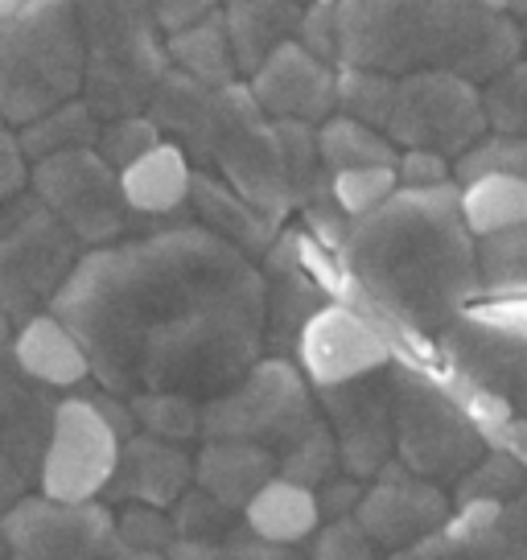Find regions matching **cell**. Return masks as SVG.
I'll return each instance as SVG.
<instances>
[{
  "mask_svg": "<svg viewBox=\"0 0 527 560\" xmlns=\"http://www.w3.org/2000/svg\"><path fill=\"white\" fill-rule=\"evenodd\" d=\"M95 384L211 400L264 354V277L202 223H169L83 252L46 305Z\"/></svg>",
  "mask_w": 527,
  "mask_h": 560,
  "instance_id": "cell-1",
  "label": "cell"
},
{
  "mask_svg": "<svg viewBox=\"0 0 527 560\" xmlns=\"http://www.w3.org/2000/svg\"><path fill=\"white\" fill-rule=\"evenodd\" d=\"M338 260L359 293L408 334H437L478 301L475 235L454 182L396 186L379 207L351 214Z\"/></svg>",
  "mask_w": 527,
  "mask_h": 560,
  "instance_id": "cell-2",
  "label": "cell"
},
{
  "mask_svg": "<svg viewBox=\"0 0 527 560\" xmlns=\"http://www.w3.org/2000/svg\"><path fill=\"white\" fill-rule=\"evenodd\" d=\"M338 67L417 74L445 70L487 83L511 67L519 25L487 0H335Z\"/></svg>",
  "mask_w": 527,
  "mask_h": 560,
  "instance_id": "cell-3",
  "label": "cell"
},
{
  "mask_svg": "<svg viewBox=\"0 0 527 560\" xmlns=\"http://www.w3.org/2000/svg\"><path fill=\"white\" fill-rule=\"evenodd\" d=\"M144 116L157 124L161 137L174 140L194 170L219 174L272 223L289 219L293 198L284 182L281 149L272 137V120L256 107L244 83L214 91L169 67L149 95Z\"/></svg>",
  "mask_w": 527,
  "mask_h": 560,
  "instance_id": "cell-4",
  "label": "cell"
},
{
  "mask_svg": "<svg viewBox=\"0 0 527 560\" xmlns=\"http://www.w3.org/2000/svg\"><path fill=\"white\" fill-rule=\"evenodd\" d=\"M83 91L74 0H25L0 18V120L21 128Z\"/></svg>",
  "mask_w": 527,
  "mask_h": 560,
  "instance_id": "cell-5",
  "label": "cell"
},
{
  "mask_svg": "<svg viewBox=\"0 0 527 560\" xmlns=\"http://www.w3.org/2000/svg\"><path fill=\"white\" fill-rule=\"evenodd\" d=\"M83 34V91L95 120L144 112L161 74L169 70L165 37L149 0H74Z\"/></svg>",
  "mask_w": 527,
  "mask_h": 560,
  "instance_id": "cell-6",
  "label": "cell"
},
{
  "mask_svg": "<svg viewBox=\"0 0 527 560\" xmlns=\"http://www.w3.org/2000/svg\"><path fill=\"white\" fill-rule=\"evenodd\" d=\"M391 441L396 462L429 482H457L487 454V441L441 384L437 368L405 354H391Z\"/></svg>",
  "mask_w": 527,
  "mask_h": 560,
  "instance_id": "cell-7",
  "label": "cell"
},
{
  "mask_svg": "<svg viewBox=\"0 0 527 560\" xmlns=\"http://www.w3.org/2000/svg\"><path fill=\"white\" fill-rule=\"evenodd\" d=\"M314 420L317 408L309 400V387L301 380V371L284 354H272V359L260 354L235 384L223 387L211 400H202L198 438L251 441V445L272 450V457H277Z\"/></svg>",
  "mask_w": 527,
  "mask_h": 560,
  "instance_id": "cell-8",
  "label": "cell"
},
{
  "mask_svg": "<svg viewBox=\"0 0 527 560\" xmlns=\"http://www.w3.org/2000/svg\"><path fill=\"white\" fill-rule=\"evenodd\" d=\"M79 256L83 244L37 194H13L0 207V314L17 326L42 314Z\"/></svg>",
  "mask_w": 527,
  "mask_h": 560,
  "instance_id": "cell-9",
  "label": "cell"
},
{
  "mask_svg": "<svg viewBox=\"0 0 527 560\" xmlns=\"http://www.w3.org/2000/svg\"><path fill=\"white\" fill-rule=\"evenodd\" d=\"M0 532L9 560H165V552H141L124 544L107 503H58L46 494H25L0 511Z\"/></svg>",
  "mask_w": 527,
  "mask_h": 560,
  "instance_id": "cell-10",
  "label": "cell"
},
{
  "mask_svg": "<svg viewBox=\"0 0 527 560\" xmlns=\"http://www.w3.org/2000/svg\"><path fill=\"white\" fill-rule=\"evenodd\" d=\"M30 186L83 247L141 235L137 228L144 219L124 202L120 170H112L95 149H62L34 161Z\"/></svg>",
  "mask_w": 527,
  "mask_h": 560,
  "instance_id": "cell-11",
  "label": "cell"
},
{
  "mask_svg": "<svg viewBox=\"0 0 527 560\" xmlns=\"http://www.w3.org/2000/svg\"><path fill=\"white\" fill-rule=\"evenodd\" d=\"M379 132L396 149H429L441 158H461L487 132L478 83L445 70L396 74Z\"/></svg>",
  "mask_w": 527,
  "mask_h": 560,
  "instance_id": "cell-12",
  "label": "cell"
},
{
  "mask_svg": "<svg viewBox=\"0 0 527 560\" xmlns=\"http://www.w3.org/2000/svg\"><path fill=\"white\" fill-rule=\"evenodd\" d=\"M116 454H120V433L112 429L95 396H67L54 404V424L37 487L46 499H58V503L95 499L104 494L112 478Z\"/></svg>",
  "mask_w": 527,
  "mask_h": 560,
  "instance_id": "cell-13",
  "label": "cell"
},
{
  "mask_svg": "<svg viewBox=\"0 0 527 560\" xmlns=\"http://www.w3.org/2000/svg\"><path fill=\"white\" fill-rule=\"evenodd\" d=\"M437 359L445 371L487 387L515 417L527 420V330L461 310L437 330Z\"/></svg>",
  "mask_w": 527,
  "mask_h": 560,
  "instance_id": "cell-14",
  "label": "cell"
},
{
  "mask_svg": "<svg viewBox=\"0 0 527 560\" xmlns=\"http://www.w3.org/2000/svg\"><path fill=\"white\" fill-rule=\"evenodd\" d=\"M54 404L58 400L50 392L13 363V354L0 359V511L34 494L50 441Z\"/></svg>",
  "mask_w": 527,
  "mask_h": 560,
  "instance_id": "cell-15",
  "label": "cell"
},
{
  "mask_svg": "<svg viewBox=\"0 0 527 560\" xmlns=\"http://www.w3.org/2000/svg\"><path fill=\"white\" fill-rule=\"evenodd\" d=\"M321 412L330 420V433L338 445V466L351 478H371L396 457L391 441V363L367 371L347 384L317 387Z\"/></svg>",
  "mask_w": 527,
  "mask_h": 560,
  "instance_id": "cell-16",
  "label": "cell"
},
{
  "mask_svg": "<svg viewBox=\"0 0 527 560\" xmlns=\"http://www.w3.org/2000/svg\"><path fill=\"white\" fill-rule=\"evenodd\" d=\"M454 515V503L441 494L437 482L412 474L405 462H387L371 474V487L354 503V520L379 552H400L433 536Z\"/></svg>",
  "mask_w": 527,
  "mask_h": 560,
  "instance_id": "cell-17",
  "label": "cell"
},
{
  "mask_svg": "<svg viewBox=\"0 0 527 560\" xmlns=\"http://www.w3.org/2000/svg\"><path fill=\"white\" fill-rule=\"evenodd\" d=\"M293 354H297V368L305 371L309 384L330 387L387 368L391 363V338L363 310H354L347 301H326L301 326Z\"/></svg>",
  "mask_w": 527,
  "mask_h": 560,
  "instance_id": "cell-18",
  "label": "cell"
},
{
  "mask_svg": "<svg viewBox=\"0 0 527 560\" xmlns=\"http://www.w3.org/2000/svg\"><path fill=\"white\" fill-rule=\"evenodd\" d=\"M247 91L268 120H301L317 128L338 112L335 62H321L297 37L281 42L256 67V74H247Z\"/></svg>",
  "mask_w": 527,
  "mask_h": 560,
  "instance_id": "cell-19",
  "label": "cell"
},
{
  "mask_svg": "<svg viewBox=\"0 0 527 560\" xmlns=\"http://www.w3.org/2000/svg\"><path fill=\"white\" fill-rule=\"evenodd\" d=\"M264 347L277 354H293L301 326L326 305V289L317 284L297 256V231H277V240L264 247Z\"/></svg>",
  "mask_w": 527,
  "mask_h": 560,
  "instance_id": "cell-20",
  "label": "cell"
},
{
  "mask_svg": "<svg viewBox=\"0 0 527 560\" xmlns=\"http://www.w3.org/2000/svg\"><path fill=\"white\" fill-rule=\"evenodd\" d=\"M194 482V462L177 441L153 438V433H132L120 441V454L112 466L104 494L112 503H144V508H174L177 494Z\"/></svg>",
  "mask_w": 527,
  "mask_h": 560,
  "instance_id": "cell-21",
  "label": "cell"
},
{
  "mask_svg": "<svg viewBox=\"0 0 527 560\" xmlns=\"http://www.w3.org/2000/svg\"><path fill=\"white\" fill-rule=\"evenodd\" d=\"M186 207L194 210V223H202L214 231L219 240H227L231 247H239L244 256H264V247L277 240L281 223H272L268 214L247 202L244 194H235L219 174L211 170H194L190 165V194Z\"/></svg>",
  "mask_w": 527,
  "mask_h": 560,
  "instance_id": "cell-22",
  "label": "cell"
},
{
  "mask_svg": "<svg viewBox=\"0 0 527 560\" xmlns=\"http://www.w3.org/2000/svg\"><path fill=\"white\" fill-rule=\"evenodd\" d=\"M9 354H13V363L42 387H74L87 380V359H83V350H79L71 330H67L50 310H42V314L21 322L17 338H9Z\"/></svg>",
  "mask_w": 527,
  "mask_h": 560,
  "instance_id": "cell-23",
  "label": "cell"
},
{
  "mask_svg": "<svg viewBox=\"0 0 527 560\" xmlns=\"http://www.w3.org/2000/svg\"><path fill=\"white\" fill-rule=\"evenodd\" d=\"M277 474V457L251 441L207 438L202 454L194 457V487L214 494L219 503L244 511V503Z\"/></svg>",
  "mask_w": 527,
  "mask_h": 560,
  "instance_id": "cell-24",
  "label": "cell"
},
{
  "mask_svg": "<svg viewBox=\"0 0 527 560\" xmlns=\"http://www.w3.org/2000/svg\"><path fill=\"white\" fill-rule=\"evenodd\" d=\"M124 202L141 219H169L186 207L190 194V161L174 140H157L149 153L120 170Z\"/></svg>",
  "mask_w": 527,
  "mask_h": 560,
  "instance_id": "cell-25",
  "label": "cell"
},
{
  "mask_svg": "<svg viewBox=\"0 0 527 560\" xmlns=\"http://www.w3.org/2000/svg\"><path fill=\"white\" fill-rule=\"evenodd\" d=\"M391 560H527V544L494 532L478 503H461L433 536L391 552Z\"/></svg>",
  "mask_w": 527,
  "mask_h": 560,
  "instance_id": "cell-26",
  "label": "cell"
},
{
  "mask_svg": "<svg viewBox=\"0 0 527 560\" xmlns=\"http://www.w3.org/2000/svg\"><path fill=\"white\" fill-rule=\"evenodd\" d=\"M297 0H231L227 9H223V30H227L235 70L239 74H256V67L281 42L297 37Z\"/></svg>",
  "mask_w": 527,
  "mask_h": 560,
  "instance_id": "cell-27",
  "label": "cell"
},
{
  "mask_svg": "<svg viewBox=\"0 0 527 560\" xmlns=\"http://www.w3.org/2000/svg\"><path fill=\"white\" fill-rule=\"evenodd\" d=\"M244 524L251 536H260L268 544H301L314 536V527L321 524L317 511V494L309 487H301L293 478L272 474L251 499L244 503Z\"/></svg>",
  "mask_w": 527,
  "mask_h": 560,
  "instance_id": "cell-28",
  "label": "cell"
},
{
  "mask_svg": "<svg viewBox=\"0 0 527 560\" xmlns=\"http://www.w3.org/2000/svg\"><path fill=\"white\" fill-rule=\"evenodd\" d=\"M165 54H169V67L190 74L194 83H202V88L219 91L239 83V70H235V58H231V42L219 9L165 37Z\"/></svg>",
  "mask_w": 527,
  "mask_h": 560,
  "instance_id": "cell-29",
  "label": "cell"
},
{
  "mask_svg": "<svg viewBox=\"0 0 527 560\" xmlns=\"http://www.w3.org/2000/svg\"><path fill=\"white\" fill-rule=\"evenodd\" d=\"M461 219L475 240L527 223V182L507 174H482L461 182Z\"/></svg>",
  "mask_w": 527,
  "mask_h": 560,
  "instance_id": "cell-30",
  "label": "cell"
},
{
  "mask_svg": "<svg viewBox=\"0 0 527 560\" xmlns=\"http://www.w3.org/2000/svg\"><path fill=\"white\" fill-rule=\"evenodd\" d=\"M317 132V158L321 165L338 174V170H359V165H396V144L371 128V124L354 120L347 112H335L314 128Z\"/></svg>",
  "mask_w": 527,
  "mask_h": 560,
  "instance_id": "cell-31",
  "label": "cell"
},
{
  "mask_svg": "<svg viewBox=\"0 0 527 560\" xmlns=\"http://www.w3.org/2000/svg\"><path fill=\"white\" fill-rule=\"evenodd\" d=\"M272 137H277V149H281V165H284V182H289L293 210L330 198V170L317 158L314 124L272 120Z\"/></svg>",
  "mask_w": 527,
  "mask_h": 560,
  "instance_id": "cell-32",
  "label": "cell"
},
{
  "mask_svg": "<svg viewBox=\"0 0 527 560\" xmlns=\"http://www.w3.org/2000/svg\"><path fill=\"white\" fill-rule=\"evenodd\" d=\"M478 252V298H527V223L482 235Z\"/></svg>",
  "mask_w": 527,
  "mask_h": 560,
  "instance_id": "cell-33",
  "label": "cell"
},
{
  "mask_svg": "<svg viewBox=\"0 0 527 560\" xmlns=\"http://www.w3.org/2000/svg\"><path fill=\"white\" fill-rule=\"evenodd\" d=\"M95 137H99V120L83 100H67L54 112L17 128V144L25 161H42L50 153H62V149H91Z\"/></svg>",
  "mask_w": 527,
  "mask_h": 560,
  "instance_id": "cell-34",
  "label": "cell"
},
{
  "mask_svg": "<svg viewBox=\"0 0 527 560\" xmlns=\"http://www.w3.org/2000/svg\"><path fill=\"white\" fill-rule=\"evenodd\" d=\"M524 490H527V470L515 462V454H507V450H487L470 470L457 478L454 508L475 503V499H487V503H507V499L524 494Z\"/></svg>",
  "mask_w": 527,
  "mask_h": 560,
  "instance_id": "cell-35",
  "label": "cell"
},
{
  "mask_svg": "<svg viewBox=\"0 0 527 560\" xmlns=\"http://www.w3.org/2000/svg\"><path fill=\"white\" fill-rule=\"evenodd\" d=\"M335 470H338V445H335L330 424L321 417H317L289 450L277 454V474H281V478H293V482H301V487H309V490L321 487Z\"/></svg>",
  "mask_w": 527,
  "mask_h": 560,
  "instance_id": "cell-36",
  "label": "cell"
},
{
  "mask_svg": "<svg viewBox=\"0 0 527 560\" xmlns=\"http://www.w3.org/2000/svg\"><path fill=\"white\" fill-rule=\"evenodd\" d=\"M482 95V116L487 128L507 132V137H527V62L515 58L511 67H503L494 79H487Z\"/></svg>",
  "mask_w": 527,
  "mask_h": 560,
  "instance_id": "cell-37",
  "label": "cell"
},
{
  "mask_svg": "<svg viewBox=\"0 0 527 560\" xmlns=\"http://www.w3.org/2000/svg\"><path fill=\"white\" fill-rule=\"evenodd\" d=\"M235 520H239V511L227 508V503H219V499L207 494L202 487L181 490L174 503V515H169L174 540H223V536H235V532H239Z\"/></svg>",
  "mask_w": 527,
  "mask_h": 560,
  "instance_id": "cell-38",
  "label": "cell"
},
{
  "mask_svg": "<svg viewBox=\"0 0 527 560\" xmlns=\"http://www.w3.org/2000/svg\"><path fill=\"white\" fill-rule=\"evenodd\" d=\"M128 412L137 420L141 433L165 441H190L198 438V420H202V404L190 396H132Z\"/></svg>",
  "mask_w": 527,
  "mask_h": 560,
  "instance_id": "cell-39",
  "label": "cell"
},
{
  "mask_svg": "<svg viewBox=\"0 0 527 560\" xmlns=\"http://www.w3.org/2000/svg\"><path fill=\"white\" fill-rule=\"evenodd\" d=\"M482 174H507L524 177L527 182V137H507V132H494V137H478L461 158H457V186L461 182H475Z\"/></svg>",
  "mask_w": 527,
  "mask_h": 560,
  "instance_id": "cell-40",
  "label": "cell"
},
{
  "mask_svg": "<svg viewBox=\"0 0 527 560\" xmlns=\"http://www.w3.org/2000/svg\"><path fill=\"white\" fill-rule=\"evenodd\" d=\"M391 79L396 74L338 67V112H347V116L371 124V128H384L387 100H391Z\"/></svg>",
  "mask_w": 527,
  "mask_h": 560,
  "instance_id": "cell-41",
  "label": "cell"
},
{
  "mask_svg": "<svg viewBox=\"0 0 527 560\" xmlns=\"http://www.w3.org/2000/svg\"><path fill=\"white\" fill-rule=\"evenodd\" d=\"M165 560H297L284 544H268L251 532H235L223 540H174Z\"/></svg>",
  "mask_w": 527,
  "mask_h": 560,
  "instance_id": "cell-42",
  "label": "cell"
},
{
  "mask_svg": "<svg viewBox=\"0 0 527 560\" xmlns=\"http://www.w3.org/2000/svg\"><path fill=\"white\" fill-rule=\"evenodd\" d=\"M157 140H165L157 132V124L149 120L144 112H137V116H116V120L99 124V137H95L91 149H95L112 170H124V165H132L141 153H149Z\"/></svg>",
  "mask_w": 527,
  "mask_h": 560,
  "instance_id": "cell-43",
  "label": "cell"
},
{
  "mask_svg": "<svg viewBox=\"0 0 527 560\" xmlns=\"http://www.w3.org/2000/svg\"><path fill=\"white\" fill-rule=\"evenodd\" d=\"M396 186H400L396 182V165H359V170H338V174H330V194H335L338 210L347 219L379 207Z\"/></svg>",
  "mask_w": 527,
  "mask_h": 560,
  "instance_id": "cell-44",
  "label": "cell"
},
{
  "mask_svg": "<svg viewBox=\"0 0 527 560\" xmlns=\"http://www.w3.org/2000/svg\"><path fill=\"white\" fill-rule=\"evenodd\" d=\"M309 560H379V548L367 540V532L359 527L354 515H338L321 527Z\"/></svg>",
  "mask_w": 527,
  "mask_h": 560,
  "instance_id": "cell-45",
  "label": "cell"
},
{
  "mask_svg": "<svg viewBox=\"0 0 527 560\" xmlns=\"http://www.w3.org/2000/svg\"><path fill=\"white\" fill-rule=\"evenodd\" d=\"M116 532L124 536V544H132L141 552H165L174 544V524L157 508H144V503H128L116 515Z\"/></svg>",
  "mask_w": 527,
  "mask_h": 560,
  "instance_id": "cell-46",
  "label": "cell"
},
{
  "mask_svg": "<svg viewBox=\"0 0 527 560\" xmlns=\"http://www.w3.org/2000/svg\"><path fill=\"white\" fill-rule=\"evenodd\" d=\"M297 42L321 62H338L335 42V0H309V9H301Z\"/></svg>",
  "mask_w": 527,
  "mask_h": 560,
  "instance_id": "cell-47",
  "label": "cell"
},
{
  "mask_svg": "<svg viewBox=\"0 0 527 560\" xmlns=\"http://www.w3.org/2000/svg\"><path fill=\"white\" fill-rule=\"evenodd\" d=\"M25 186H30V161L21 153L13 124L0 120V207H4L13 194L25 190Z\"/></svg>",
  "mask_w": 527,
  "mask_h": 560,
  "instance_id": "cell-48",
  "label": "cell"
},
{
  "mask_svg": "<svg viewBox=\"0 0 527 560\" xmlns=\"http://www.w3.org/2000/svg\"><path fill=\"white\" fill-rule=\"evenodd\" d=\"M396 182L400 186H437V182H449V165L441 153L405 149V158H396Z\"/></svg>",
  "mask_w": 527,
  "mask_h": 560,
  "instance_id": "cell-49",
  "label": "cell"
},
{
  "mask_svg": "<svg viewBox=\"0 0 527 560\" xmlns=\"http://www.w3.org/2000/svg\"><path fill=\"white\" fill-rule=\"evenodd\" d=\"M317 494V511H321V520H338V515H354V503H359V494H363V482L351 478V474H342V478H326L321 487H314Z\"/></svg>",
  "mask_w": 527,
  "mask_h": 560,
  "instance_id": "cell-50",
  "label": "cell"
},
{
  "mask_svg": "<svg viewBox=\"0 0 527 560\" xmlns=\"http://www.w3.org/2000/svg\"><path fill=\"white\" fill-rule=\"evenodd\" d=\"M478 511H482V520L494 527V532H503L511 540H524L527 544V490L524 494H515L507 503H487V499H475Z\"/></svg>",
  "mask_w": 527,
  "mask_h": 560,
  "instance_id": "cell-51",
  "label": "cell"
},
{
  "mask_svg": "<svg viewBox=\"0 0 527 560\" xmlns=\"http://www.w3.org/2000/svg\"><path fill=\"white\" fill-rule=\"evenodd\" d=\"M149 9L157 18L161 34H177V30H186V25L202 21L207 13H214L219 0H149Z\"/></svg>",
  "mask_w": 527,
  "mask_h": 560,
  "instance_id": "cell-52",
  "label": "cell"
},
{
  "mask_svg": "<svg viewBox=\"0 0 527 560\" xmlns=\"http://www.w3.org/2000/svg\"><path fill=\"white\" fill-rule=\"evenodd\" d=\"M503 450L507 454H515V462L527 470V420L524 417H515L507 424V438H503Z\"/></svg>",
  "mask_w": 527,
  "mask_h": 560,
  "instance_id": "cell-53",
  "label": "cell"
},
{
  "mask_svg": "<svg viewBox=\"0 0 527 560\" xmlns=\"http://www.w3.org/2000/svg\"><path fill=\"white\" fill-rule=\"evenodd\" d=\"M9 326H13V322H9V317L0 314V359L9 354V338H13V334H9Z\"/></svg>",
  "mask_w": 527,
  "mask_h": 560,
  "instance_id": "cell-54",
  "label": "cell"
},
{
  "mask_svg": "<svg viewBox=\"0 0 527 560\" xmlns=\"http://www.w3.org/2000/svg\"><path fill=\"white\" fill-rule=\"evenodd\" d=\"M507 13L515 21H527V0H507Z\"/></svg>",
  "mask_w": 527,
  "mask_h": 560,
  "instance_id": "cell-55",
  "label": "cell"
},
{
  "mask_svg": "<svg viewBox=\"0 0 527 560\" xmlns=\"http://www.w3.org/2000/svg\"><path fill=\"white\" fill-rule=\"evenodd\" d=\"M25 0H0V18H9V13H17Z\"/></svg>",
  "mask_w": 527,
  "mask_h": 560,
  "instance_id": "cell-56",
  "label": "cell"
},
{
  "mask_svg": "<svg viewBox=\"0 0 527 560\" xmlns=\"http://www.w3.org/2000/svg\"><path fill=\"white\" fill-rule=\"evenodd\" d=\"M0 560H9V544H4V532H0Z\"/></svg>",
  "mask_w": 527,
  "mask_h": 560,
  "instance_id": "cell-57",
  "label": "cell"
},
{
  "mask_svg": "<svg viewBox=\"0 0 527 560\" xmlns=\"http://www.w3.org/2000/svg\"><path fill=\"white\" fill-rule=\"evenodd\" d=\"M519 46H524V50H527V21H524V25H519Z\"/></svg>",
  "mask_w": 527,
  "mask_h": 560,
  "instance_id": "cell-58",
  "label": "cell"
},
{
  "mask_svg": "<svg viewBox=\"0 0 527 560\" xmlns=\"http://www.w3.org/2000/svg\"><path fill=\"white\" fill-rule=\"evenodd\" d=\"M487 4H491V9H503V13H507V0H487Z\"/></svg>",
  "mask_w": 527,
  "mask_h": 560,
  "instance_id": "cell-59",
  "label": "cell"
},
{
  "mask_svg": "<svg viewBox=\"0 0 527 560\" xmlns=\"http://www.w3.org/2000/svg\"><path fill=\"white\" fill-rule=\"evenodd\" d=\"M297 4H309V0H297Z\"/></svg>",
  "mask_w": 527,
  "mask_h": 560,
  "instance_id": "cell-60",
  "label": "cell"
},
{
  "mask_svg": "<svg viewBox=\"0 0 527 560\" xmlns=\"http://www.w3.org/2000/svg\"><path fill=\"white\" fill-rule=\"evenodd\" d=\"M227 4H231V0H227Z\"/></svg>",
  "mask_w": 527,
  "mask_h": 560,
  "instance_id": "cell-61",
  "label": "cell"
}]
</instances>
